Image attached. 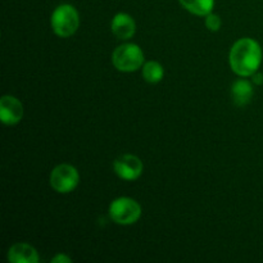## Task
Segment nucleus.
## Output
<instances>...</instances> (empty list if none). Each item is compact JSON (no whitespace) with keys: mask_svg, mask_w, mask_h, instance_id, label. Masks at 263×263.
Segmentation results:
<instances>
[{"mask_svg":"<svg viewBox=\"0 0 263 263\" xmlns=\"http://www.w3.org/2000/svg\"><path fill=\"white\" fill-rule=\"evenodd\" d=\"M113 66L121 72H134L144 64V53L136 44H123L112 54Z\"/></svg>","mask_w":263,"mask_h":263,"instance_id":"7ed1b4c3","label":"nucleus"},{"mask_svg":"<svg viewBox=\"0 0 263 263\" xmlns=\"http://www.w3.org/2000/svg\"><path fill=\"white\" fill-rule=\"evenodd\" d=\"M79 181V172L71 164H59L50 174L51 187L61 194H67L76 189Z\"/></svg>","mask_w":263,"mask_h":263,"instance_id":"39448f33","label":"nucleus"},{"mask_svg":"<svg viewBox=\"0 0 263 263\" xmlns=\"http://www.w3.org/2000/svg\"><path fill=\"white\" fill-rule=\"evenodd\" d=\"M179 2L185 9L200 17L210 14L215 7V0H179Z\"/></svg>","mask_w":263,"mask_h":263,"instance_id":"9b49d317","label":"nucleus"},{"mask_svg":"<svg viewBox=\"0 0 263 263\" xmlns=\"http://www.w3.org/2000/svg\"><path fill=\"white\" fill-rule=\"evenodd\" d=\"M8 261L12 263H37L39 254L30 244L17 243L8 251Z\"/></svg>","mask_w":263,"mask_h":263,"instance_id":"1a4fd4ad","label":"nucleus"},{"mask_svg":"<svg viewBox=\"0 0 263 263\" xmlns=\"http://www.w3.org/2000/svg\"><path fill=\"white\" fill-rule=\"evenodd\" d=\"M51 262H53V263H62V262L69 263V262H71V258H69V257H67V256H64V254H57V256L54 257L53 259H51Z\"/></svg>","mask_w":263,"mask_h":263,"instance_id":"4468645a","label":"nucleus"},{"mask_svg":"<svg viewBox=\"0 0 263 263\" xmlns=\"http://www.w3.org/2000/svg\"><path fill=\"white\" fill-rule=\"evenodd\" d=\"M221 18L218 17L217 14H213V13H210V14L205 15V26H207L208 30L211 31H218L221 28Z\"/></svg>","mask_w":263,"mask_h":263,"instance_id":"ddd939ff","label":"nucleus"},{"mask_svg":"<svg viewBox=\"0 0 263 263\" xmlns=\"http://www.w3.org/2000/svg\"><path fill=\"white\" fill-rule=\"evenodd\" d=\"M23 117L22 103L12 95H4L0 99V120L4 125H17Z\"/></svg>","mask_w":263,"mask_h":263,"instance_id":"0eeeda50","label":"nucleus"},{"mask_svg":"<svg viewBox=\"0 0 263 263\" xmlns=\"http://www.w3.org/2000/svg\"><path fill=\"white\" fill-rule=\"evenodd\" d=\"M253 82L257 85H262L263 84V73L257 71L256 73L253 74Z\"/></svg>","mask_w":263,"mask_h":263,"instance_id":"2eb2a0df","label":"nucleus"},{"mask_svg":"<svg viewBox=\"0 0 263 263\" xmlns=\"http://www.w3.org/2000/svg\"><path fill=\"white\" fill-rule=\"evenodd\" d=\"M54 33L61 37H69L80 26V17L76 8L71 4H62L54 9L50 18Z\"/></svg>","mask_w":263,"mask_h":263,"instance_id":"f03ea898","label":"nucleus"},{"mask_svg":"<svg viewBox=\"0 0 263 263\" xmlns=\"http://www.w3.org/2000/svg\"><path fill=\"white\" fill-rule=\"evenodd\" d=\"M231 95H233L234 104L238 107H244L249 104L253 98V87L252 84L247 80H238L233 84L231 87Z\"/></svg>","mask_w":263,"mask_h":263,"instance_id":"9d476101","label":"nucleus"},{"mask_svg":"<svg viewBox=\"0 0 263 263\" xmlns=\"http://www.w3.org/2000/svg\"><path fill=\"white\" fill-rule=\"evenodd\" d=\"M262 63V49L256 40L243 37L230 50V66L241 77L253 76Z\"/></svg>","mask_w":263,"mask_h":263,"instance_id":"f257e3e1","label":"nucleus"},{"mask_svg":"<svg viewBox=\"0 0 263 263\" xmlns=\"http://www.w3.org/2000/svg\"><path fill=\"white\" fill-rule=\"evenodd\" d=\"M164 76V69L161 63L158 62H146L143 67V77L145 81L151 84H158Z\"/></svg>","mask_w":263,"mask_h":263,"instance_id":"f8f14e48","label":"nucleus"},{"mask_svg":"<svg viewBox=\"0 0 263 263\" xmlns=\"http://www.w3.org/2000/svg\"><path fill=\"white\" fill-rule=\"evenodd\" d=\"M110 27H112V32L118 39H131L136 32L135 20L127 13L116 14L110 23Z\"/></svg>","mask_w":263,"mask_h":263,"instance_id":"6e6552de","label":"nucleus"},{"mask_svg":"<svg viewBox=\"0 0 263 263\" xmlns=\"http://www.w3.org/2000/svg\"><path fill=\"white\" fill-rule=\"evenodd\" d=\"M113 170L118 177L126 181H134L139 179L144 171V164L139 157L134 154H123L118 157L113 163Z\"/></svg>","mask_w":263,"mask_h":263,"instance_id":"423d86ee","label":"nucleus"},{"mask_svg":"<svg viewBox=\"0 0 263 263\" xmlns=\"http://www.w3.org/2000/svg\"><path fill=\"white\" fill-rule=\"evenodd\" d=\"M109 216L118 225H133L140 218L141 207L131 198H117L110 203Z\"/></svg>","mask_w":263,"mask_h":263,"instance_id":"20e7f679","label":"nucleus"}]
</instances>
